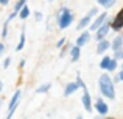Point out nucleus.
I'll use <instances>...</instances> for the list:
<instances>
[{
	"mask_svg": "<svg viewBox=\"0 0 123 119\" xmlns=\"http://www.w3.org/2000/svg\"><path fill=\"white\" fill-rule=\"evenodd\" d=\"M98 91L105 99H109V100L115 99V83L112 80L111 74L106 70L98 77Z\"/></svg>",
	"mask_w": 123,
	"mask_h": 119,
	"instance_id": "nucleus-1",
	"label": "nucleus"
},
{
	"mask_svg": "<svg viewBox=\"0 0 123 119\" xmlns=\"http://www.w3.org/2000/svg\"><path fill=\"white\" fill-rule=\"evenodd\" d=\"M73 21H75V14H73V11L69 6H62V8H59V11L56 13V27L59 28V30L69 28L70 25L73 24Z\"/></svg>",
	"mask_w": 123,
	"mask_h": 119,
	"instance_id": "nucleus-2",
	"label": "nucleus"
},
{
	"mask_svg": "<svg viewBox=\"0 0 123 119\" xmlns=\"http://www.w3.org/2000/svg\"><path fill=\"white\" fill-rule=\"evenodd\" d=\"M20 100H22V89H16L14 94L11 96V99H9V102H8V111H6V118L8 119L14 116V113H16V110H17Z\"/></svg>",
	"mask_w": 123,
	"mask_h": 119,
	"instance_id": "nucleus-3",
	"label": "nucleus"
},
{
	"mask_svg": "<svg viewBox=\"0 0 123 119\" xmlns=\"http://www.w3.org/2000/svg\"><path fill=\"white\" fill-rule=\"evenodd\" d=\"M98 13H100V9L97 8V6L90 8L89 11H87L86 14H84L83 17L78 21V24H76V28H78L80 31H81V30H84V28H89V25H90V22H92V19L95 17V16L98 14Z\"/></svg>",
	"mask_w": 123,
	"mask_h": 119,
	"instance_id": "nucleus-4",
	"label": "nucleus"
},
{
	"mask_svg": "<svg viewBox=\"0 0 123 119\" xmlns=\"http://www.w3.org/2000/svg\"><path fill=\"white\" fill-rule=\"evenodd\" d=\"M109 31H111V19L108 17V21H106L105 24H101L95 31H93V39H95V42H97V41H100V39L108 38Z\"/></svg>",
	"mask_w": 123,
	"mask_h": 119,
	"instance_id": "nucleus-5",
	"label": "nucleus"
},
{
	"mask_svg": "<svg viewBox=\"0 0 123 119\" xmlns=\"http://www.w3.org/2000/svg\"><path fill=\"white\" fill-rule=\"evenodd\" d=\"M93 108L97 110V113L100 114V116H106V114H109V105L108 102L105 100V97H98L95 102H93Z\"/></svg>",
	"mask_w": 123,
	"mask_h": 119,
	"instance_id": "nucleus-6",
	"label": "nucleus"
},
{
	"mask_svg": "<svg viewBox=\"0 0 123 119\" xmlns=\"http://www.w3.org/2000/svg\"><path fill=\"white\" fill-rule=\"evenodd\" d=\"M81 104H83V108L87 111V113H90V111L93 110V102H92V96H90L89 89L83 88V96H81Z\"/></svg>",
	"mask_w": 123,
	"mask_h": 119,
	"instance_id": "nucleus-7",
	"label": "nucleus"
},
{
	"mask_svg": "<svg viewBox=\"0 0 123 119\" xmlns=\"http://www.w3.org/2000/svg\"><path fill=\"white\" fill-rule=\"evenodd\" d=\"M106 21H108V13H106V9H105V11L98 13V14L92 19V22H90V25H89V30L90 31H95L97 28H98L101 24H105Z\"/></svg>",
	"mask_w": 123,
	"mask_h": 119,
	"instance_id": "nucleus-8",
	"label": "nucleus"
},
{
	"mask_svg": "<svg viewBox=\"0 0 123 119\" xmlns=\"http://www.w3.org/2000/svg\"><path fill=\"white\" fill-rule=\"evenodd\" d=\"M90 39H92V31L87 30V28H84V30H81V35H80V36L76 38L75 44H76L78 47H81V49H83V47L86 46V44L89 42Z\"/></svg>",
	"mask_w": 123,
	"mask_h": 119,
	"instance_id": "nucleus-9",
	"label": "nucleus"
},
{
	"mask_svg": "<svg viewBox=\"0 0 123 119\" xmlns=\"http://www.w3.org/2000/svg\"><path fill=\"white\" fill-rule=\"evenodd\" d=\"M123 30V13L118 11L117 16H115L114 19H111V31H115V33H118V31Z\"/></svg>",
	"mask_w": 123,
	"mask_h": 119,
	"instance_id": "nucleus-10",
	"label": "nucleus"
},
{
	"mask_svg": "<svg viewBox=\"0 0 123 119\" xmlns=\"http://www.w3.org/2000/svg\"><path fill=\"white\" fill-rule=\"evenodd\" d=\"M109 49H111V41H109L108 38L97 41V49H95V52L98 53V55H105Z\"/></svg>",
	"mask_w": 123,
	"mask_h": 119,
	"instance_id": "nucleus-11",
	"label": "nucleus"
},
{
	"mask_svg": "<svg viewBox=\"0 0 123 119\" xmlns=\"http://www.w3.org/2000/svg\"><path fill=\"white\" fill-rule=\"evenodd\" d=\"M80 89V86H78V83L76 82H69V83H66V88H64V97H70L72 94H75L76 91Z\"/></svg>",
	"mask_w": 123,
	"mask_h": 119,
	"instance_id": "nucleus-12",
	"label": "nucleus"
},
{
	"mask_svg": "<svg viewBox=\"0 0 123 119\" xmlns=\"http://www.w3.org/2000/svg\"><path fill=\"white\" fill-rule=\"evenodd\" d=\"M69 56H70V61H72V63H76V61L81 58V47H78L76 44L75 46H70Z\"/></svg>",
	"mask_w": 123,
	"mask_h": 119,
	"instance_id": "nucleus-13",
	"label": "nucleus"
},
{
	"mask_svg": "<svg viewBox=\"0 0 123 119\" xmlns=\"http://www.w3.org/2000/svg\"><path fill=\"white\" fill-rule=\"evenodd\" d=\"M118 49H123V33L118 31V35H115L114 39L111 41V50H118Z\"/></svg>",
	"mask_w": 123,
	"mask_h": 119,
	"instance_id": "nucleus-14",
	"label": "nucleus"
},
{
	"mask_svg": "<svg viewBox=\"0 0 123 119\" xmlns=\"http://www.w3.org/2000/svg\"><path fill=\"white\" fill-rule=\"evenodd\" d=\"M25 42H27V33H25V27H22L20 36H19V42H17V46H16V52H20L25 47Z\"/></svg>",
	"mask_w": 123,
	"mask_h": 119,
	"instance_id": "nucleus-15",
	"label": "nucleus"
},
{
	"mask_svg": "<svg viewBox=\"0 0 123 119\" xmlns=\"http://www.w3.org/2000/svg\"><path fill=\"white\" fill-rule=\"evenodd\" d=\"M17 16L20 17V21H25V19H28L31 16V9H30V6L25 3L24 6H22L20 9H19V13H17Z\"/></svg>",
	"mask_w": 123,
	"mask_h": 119,
	"instance_id": "nucleus-16",
	"label": "nucleus"
},
{
	"mask_svg": "<svg viewBox=\"0 0 123 119\" xmlns=\"http://www.w3.org/2000/svg\"><path fill=\"white\" fill-rule=\"evenodd\" d=\"M50 89H51V83L47 82V83H41V85L34 89V92H36V94H47Z\"/></svg>",
	"mask_w": 123,
	"mask_h": 119,
	"instance_id": "nucleus-17",
	"label": "nucleus"
},
{
	"mask_svg": "<svg viewBox=\"0 0 123 119\" xmlns=\"http://www.w3.org/2000/svg\"><path fill=\"white\" fill-rule=\"evenodd\" d=\"M97 3H98V6H101L103 9H111L114 8V5L117 3V0H97Z\"/></svg>",
	"mask_w": 123,
	"mask_h": 119,
	"instance_id": "nucleus-18",
	"label": "nucleus"
},
{
	"mask_svg": "<svg viewBox=\"0 0 123 119\" xmlns=\"http://www.w3.org/2000/svg\"><path fill=\"white\" fill-rule=\"evenodd\" d=\"M118 66H120V61H118V60H115L114 56H112V60L109 61V66H108V69H106V72H109V74H114L115 70L118 69Z\"/></svg>",
	"mask_w": 123,
	"mask_h": 119,
	"instance_id": "nucleus-19",
	"label": "nucleus"
},
{
	"mask_svg": "<svg viewBox=\"0 0 123 119\" xmlns=\"http://www.w3.org/2000/svg\"><path fill=\"white\" fill-rule=\"evenodd\" d=\"M111 60H112V56H111V55H106V53H105V55L101 56V60H100V64H98L100 69H101V70H106V69H108V66H109V61H111Z\"/></svg>",
	"mask_w": 123,
	"mask_h": 119,
	"instance_id": "nucleus-20",
	"label": "nucleus"
},
{
	"mask_svg": "<svg viewBox=\"0 0 123 119\" xmlns=\"http://www.w3.org/2000/svg\"><path fill=\"white\" fill-rule=\"evenodd\" d=\"M9 22H11V21H9L8 17H6V21L3 22V30H2V38H3V39H6V38H8V27H9Z\"/></svg>",
	"mask_w": 123,
	"mask_h": 119,
	"instance_id": "nucleus-21",
	"label": "nucleus"
},
{
	"mask_svg": "<svg viewBox=\"0 0 123 119\" xmlns=\"http://www.w3.org/2000/svg\"><path fill=\"white\" fill-rule=\"evenodd\" d=\"M70 46H72V44H67V42H66L62 47H61V49H59V58H64V55H66V53L69 52Z\"/></svg>",
	"mask_w": 123,
	"mask_h": 119,
	"instance_id": "nucleus-22",
	"label": "nucleus"
},
{
	"mask_svg": "<svg viewBox=\"0 0 123 119\" xmlns=\"http://www.w3.org/2000/svg\"><path fill=\"white\" fill-rule=\"evenodd\" d=\"M25 3H27V0H17V2L14 3V8H12V11H14V13H19V9H20L22 6L25 5Z\"/></svg>",
	"mask_w": 123,
	"mask_h": 119,
	"instance_id": "nucleus-23",
	"label": "nucleus"
},
{
	"mask_svg": "<svg viewBox=\"0 0 123 119\" xmlns=\"http://www.w3.org/2000/svg\"><path fill=\"white\" fill-rule=\"evenodd\" d=\"M112 56L118 61H123V49H118V50H114L112 52Z\"/></svg>",
	"mask_w": 123,
	"mask_h": 119,
	"instance_id": "nucleus-24",
	"label": "nucleus"
},
{
	"mask_svg": "<svg viewBox=\"0 0 123 119\" xmlns=\"http://www.w3.org/2000/svg\"><path fill=\"white\" fill-rule=\"evenodd\" d=\"M76 83H78V86H80V89H83V88H86V83H84V80H83V77H81V74H76V80H75Z\"/></svg>",
	"mask_w": 123,
	"mask_h": 119,
	"instance_id": "nucleus-25",
	"label": "nucleus"
},
{
	"mask_svg": "<svg viewBox=\"0 0 123 119\" xmlns=\"http://www.w3.org/2000/svg\"><path fill=\"white\" fill-rule=\"evenodd\" d=\"M34 21H36V22H42V21H44V13L34 11Z\"/></svg>",
	"mask_w": 123,
	"mask_h": 119,
	"instance_id": "nucleus-26",
	"label": "nucleus"
},
{
	"mask_svg": "<svg viewBox=\"0 0 123 119\" xmlns=\"http://www.w3.org/2000/svg\"><path fill=\"white\" fill-rule=\"evenodd\" d=\"M11 63H12V58L11 56H6V58L3 60V69H8V67L11 66Z\"/></svg>",
	"mask_w": 123,
	"mask_h": 119,
	"instance_id": "nucleus-27",
	"label": "nucleus"
},
{
	"mask_svg": "<svg viewBox=\"0 0 123 119\" xmlns=\"http://www.w3.org/2000/svg\"><path fill=\"white\" fill-rule=\"evenodd\" d=\"M66 42H67V41H66V38H59V39L56 41V49H61V47H62Z\"/></svg>",
	"mask_w": 123,
	"mask_h": 119,
	"instance_id": "nucleus-28",
	"label": "nucleus"
},
{
	"mask_svg": "<svg viewBox=\"0 0 123 119\" xmlns=\"http://www.w3.org/2000/svg\"><path fill=\"white\" fill-rule=\"evenodd\" d=\"M5 52H6V46H5V42H0V56H2Z\"/></svg>",
	"mask_w": 123,
	"mask_h": 119,
	"instance_id": "nucleus-29",
	"label": "nucleus"
},
{
	"mask_svg": "<svg viewBox=\"0 0 123 119\" xmlns=\"http://www.w3.org/2000/svg\"><path fill=\"white\" fill-rule=\"evenodd\" d=\"M117 77H118V82H123V69H120L117 72Z\"/></svg>",
	"mask_w": 123,
	"mask_h": 119,
	"instance_id": "nucleus-30",
	"label": "nucleus"
},
{
	"mask_svg": "<svg viewBox=\"0 0 123 119\" xmlns=\"http://www.w3.org/2000/svg\"><path fill=\"white\" fill-rule=\"evenodd\" d=\"M9 2H11V0H0V5L6 6V5H9Z\"/></svg>",
	"mask_w": 123,
	"mask_h": 119,
	"instance_id": "nucleus-31",
	"label": "nucleus"
},
{
	"mask_svg": "<svg viewBox=\"0 0 123 119\" xmlns=\"http://www.w3.org/2000/svg\"><path fill=\"white\" fill-rule=\"evenodd\" d=\"M24 66H25V60H20V61H19V67L24 69Z\"/></svg>",
	"mask_w": 123,
	"mask_h": 119,
	"instance_id": "nucleus-32",
	"label": "nucleus"
},
{
	"mask_svg": "<svg viewBox=\"0 0 123 119\" xmlns=\"http://www.w3.org/2000/svg\"><path fill=\"white\" fill-rule=\"evenodd\" d=\"M2 91H3V82L0 80V92H2Z\"/></svg>",
	"mask_w": 123,
	"mask_h": 119,
	"instance_id": "nucleus-33",
	"label": "nucleus"
},
{
	"mask_svg": "<svg viewBox=\"0 0 123 119\" xmlns=\"http://www.w3.org/2000/svg\"><path fill=\"white\" fill-rule=\"evenodd\" d=\"M120 67H122V69H123V61H122V66H120Z\"/></svg>",
	"mask_w": 123,
	"mask_h": 119,
	"instance_id": "nucleus-34",
	"label": "nucleus"
},
{
	"mask_svg": "<svg viewBox=\"0 0 123 119\" xmlns=\"http://www.w3.org/2000/svg\"><path fill=\"white\" fill-rule=\"evenodd\" d=\"M47 2H55V0H47Z\"/></svg>",
	"mask_w": 123,
	"mask_h": 119,
	"instance_id": "nucleus-35",
	"label": "nucleus"
},
{
	"mask_svg": "<svg viewBox=\"0 0 123 119\" xmlns=\"http://www.w3.org/2000/svg\"><path fill=\"white\" fill-rule=\"evenodd\" d=\"M120 11H122V13H123V8H122V9H120Z\"/></svg>",
	"mask_w": 123,
	"mask_h": 119,
	"instance_id": "nucleus-36",
	"label": "nucleus"
}]
</instances>
